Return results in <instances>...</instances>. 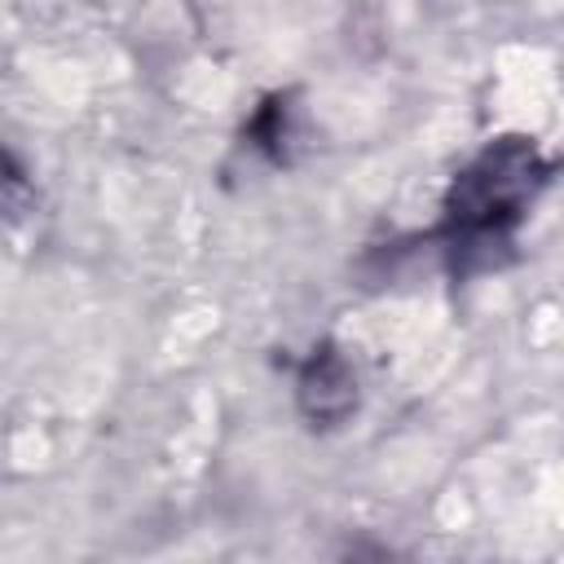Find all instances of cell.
<instances>
[{
	"mask_svg": "<svg viewBox=\"0 0 564 564\" xmlns=\"http://www.w3.org/2000/svg\"><path fill=\"white\" fill-rule=\"evenodd\" d=\"M533 150L529 145H498L489 150L458 185V234L467 238H489L502 225H511L524 203V194L533 189Z\"/></svg>",
	"mask_w": 564,
	"mask_h": 564,
	"instance_id": "cell-1",
	"label": "cell"
}]
</instances>
